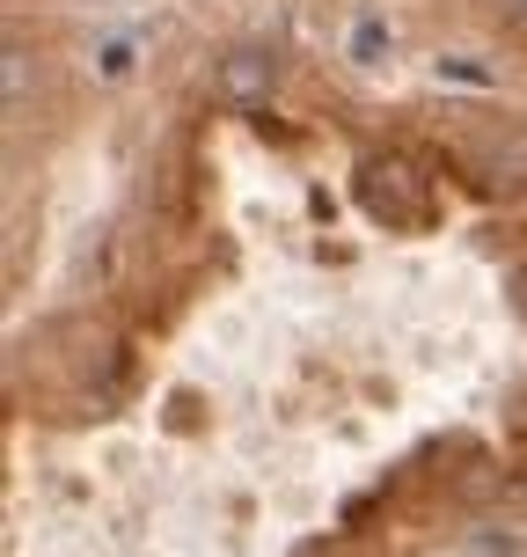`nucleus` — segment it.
<instances>
[{
  "instance_id": "f257e3e1",
  "label": "nucleus",
  "mask_w": 527,
  "mask_h": 557,
  "mask_svg": "<svg viewBox=\"0 0 527 557\" xmlns=\"http://www.w3.org/2000/svg\"><path fill=\"white\" fill-rule=\"evenodd\" d=\"M221 96L227 103H242V111H256V103H272V88H278V52L272 45H235V52L221 59Z\"/></svg>"
},
{
  "instance_id": "f03ea898",
  "label": "nucleus",
  "mask_w": 527,
  "mask_h": 557,
  "mask_svg": "<svg viewBox=\"0 0 527 557\" xmlns=\"http://www.w3.org/2000/svg\"><path fill=\"white\" fill-rule=\"evenodd\" d=\"M360 198L374 206V213H403V221L425 213V191L411 184V169H396V162H366L360 169Z\"/></svg>"
},
{
  "instance_id": "7ed1b4c3",
  "label": "nucleus",
  "mask_w": 527,
  "mask_h": 557,
  "mask_svg": "<svg viewBox=\"0 0 527 557\" xmlns=\"http://www.w3.org/2000/svg\"><path fill=\"white\" fill-rule=\"evenodd\" d=\"M352 59H360V66H374V59H381V23H360V29H352Z\"/></svg>"
},
{
  "instance_id": "20e7f679",
  "label": "nucleus",
  "mask_w": 527,
  "mask_h": 557,
  "mask_svg": "<svg viewBox=\"0 0 527 557\" xmlns=\"http://www.w3.org/2000/svg\"><path fill=\"white\" fill-rule=\"evenodd\" d=\"M29 96V66H23V45H8V103Z\"/></svg>"
},
{
  "instance_id": "39448f33",
  "label": "nucleus",
  "mask_w": 527,
  "mask_h": 557,
  "mask_svg": "<svg viewBox=\"0 0 527 557\" xmlns=\"http://www.w3.org/2000/svg\"><path fill=\"white\" fill-rule=\"evenodd\" d=\"M513 8H520V15H527V0H513Z\"/></svg>"
}]
</instances>
